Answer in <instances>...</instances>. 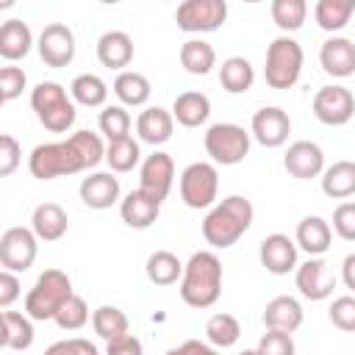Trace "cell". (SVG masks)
<instances>
[{
	"instance_id": "6da1fadb",
	"label": "cell",
	"mask_w": 355,
	"mask_h": 355,
	"mask_svg": "<svg viewBox=\"0 0 355 355\" xmlns=\"http://www.w3.org/2000/svg\"><path fill=\"white\" fill-rule=\"evenodd\" d=\"M100 161H105V144L100 133L78 130L64 141H47L33 147L28 155V169L39 180H53L94 169Z\"/></svg>"
},
{
	"instance_id": "e0dca14e",
	"label": "cell",
	"mask_w": 355,
	"mask_h": 355,
	"mask_svg": "<svg viewBox=\"0 0 355 355\" xmlns=\"http://www.w3.org/2000/svg\"><path fill=\"white\" fill-rule=\"evenodd\" d=\"M258 258L272 275H288L297 269V241H291L286 233H272L261 241Z\"/></svg>"
},
{
	"instance_id": "f6af8a7d",
	"label": "cell",
	"mask_w": 355,
	"mask_h": 355,
	"mask_svg": "<svg viewBox=\"0 0 355 355\" xmlns=\"http://www.w3.org/2000/svg\"><path fill=\"white\" fill-rule=\"evenodd\" d=\"M19 161H22V147H19V141H17L11 133H3V136H0V178L14 175L17 166H19Z\"/></svg>"
},
{
	"instance_id": "4316f807",
	"label": "cell",
	"mask_w": 355,
	"mask_h": 355,
	"mask_svg": "<svg viewBox=\"0 0 355 355\" xmlns=\"http://www.w3.org/2000/svg\"><path fill=\"white\" fill-rule=\"evenodd\" d=\"M33 47V33L28 22L22 19H6L0 28V55L6 61H19L31 53Z\"/></svg>"
},
{
	"instance_id": "d4e9b609",
	"label": "cell",
	"mask_w": 355,
	"mask_h": 355,
	"mask_svg": "<svg viewBox=\"0 0 355 355\" xmlns=\"http://www.w3.org/2000/svg\"><path fill=\"white\" fill-rule=\"evenodd\" d=\"M263 324H266V330L294 333V330H300V324H302V305H300L294 297H288V294L275 297V300H269L266 308H263Z\"/></svg>"
},
{
	"instance_id": "816d5d0a",
	"label": "cell",
	"mask_w": 355,
	"mask_h": 355,
	"mask_svg": "<svg viewBox=\"0 0 355 355\" xmlns=\"http://www.w3.org/2000/svg\"><path fill=\"white\" fill-rule=\"evenodd\" d=\"M69 349H72V355H100L97 347H94L89 338H80V336L69 338Z\"/></svg>"
},
{
	"instance_id": "ab89813d",
	"label": "cell",
	"mask_w": 355,
	"mask_h": 355,
	"mask_svg": "<svg viewBox=\"0 0 355 355\" xmlns=\"http://www.w3.org/2000/svg\"><path fill=\"white\" fill-rule=\"evenodd\" d=\"M97 128L108 141H119L130 136V114L125 105H105L97 116Z\"/></svg>"
},
{
	"instance_id": "c3c4849f",
	"label": "cell",
	"mask_w": 355,
	"mask_h": 355,
	"mask_svg": "<svg viewBox=\"0 0 355 355\" xmlns=\"http://www.w3.org/2000/svg\"><path fill=\"white\" fill-rule=\"evenodd\" d=\"M22 286H19V277H17V272H8V269H3L0 272V308H11L14 305V300L22 294L19 291Z\"/></svg>"
},
{
	"instance_id": "60d3db41",
	"label": "cell",
	"mask_w": 355,
	"mask_h": 355,
	"mask_svg": "<svg viewBox=\"0 0 355 355\" xmlns=\"http://www.w3.org/2000/svg\"><path fill=\"white\" fill-rule=\"evenodd\" d=\"M61 330H80L86 322H89V305H86V300L83 297H69L64 305H61V311L55 313V319H53Z\"/></svg>"
},
{
	"instance_id": "5bb4252c",
	"label": "cell",
	"mask_w": 355,
	"mask_h": 355,
	"mask_svg": "<svg viewBox=\"0 0 355 355\" xmlns=\"http://www.w3.org/2000/svg\"><path fill=\"white\" fill-rule=\"evenodd\" d=\"M294 280H297L300 294L313 302L327 300L336 288V272L330 269V263L324 258H308L305 263H300Z\"/></svg>"
},
{
	"instance_id": "7bdbcfd3",
	"label": "cell",
	"mask_w": 355,
	"mask_h": 355,
	"mask_svg": "<svg viewBox=\"0 0 355 355\" xmlns=\"http://www.w3.org/2000/svg\"><path fill=\"white\" fill-rule=\"evenodd\" d=\"M255 349H258V355H294V338H291V333L266 330Z\"/></svg>"
},
{
	"instance_id": "4fadbf2b",
	"label": "cell",
	"mask_w": 355,
	"mask_h": 355,
	"mask_svg": "<svg viewBox=\"0 0 355 355\" xmlns=\"http://www.w3.org/2000/svg\"><path fill=\"white\" fill-rule=\"evenodd\" d=\"M172 183H175V161L169 153H153L141 161V169H139V189L144 194H150L155 202H164L172 191Z\"/></svg>"
},
{
	"instance_id": "d6a6232c",
	"label": "cell",
	"mask_w": 355,
	"mask_h": 355,
	"mask_svg": "<svg viewBox=\"0 0 355 355\" xmlns=\"http://www.w3.org/2000/svg\"><path fill=\"white\" fill-rule=\"evenodd\" d=\"M33 344V324L28 313L3 311V347L6 349H28Z\"/></svg>"
},
{
	"instance_id": "1f68e13d",
	"label": "cell",
	"mask_w": 355,
	"mask_h": 355,
	"mask_svg": "<svg viewBox=\"0 0 355 355\" xmlns=\"http://www.w3.org/2000/svg\"><path fill=\"white\" fill-rule=\"evenodd\" d=\"M180 67L189 75H208L216 67V50L202 39H189L180 44Z\"/></svg>"
},
{
	"instance_id": "5b68a950",
	"label": "cell",
	"mask_w": 355,
	"mask_h": 355,
	"mask_svg": "<svg viewBox=\"0 0 355 355\" xmlns=\"http://www.w3.org/2000/svg\"><path fill=\"white\" fill-rule=\"evenodd\" d=\"M31 108L50 133H67L78 116L75 103L67 97V89L55 80H42L31 89Z\"/></svg>"
},
{
	"instance_id": "f907efd6",
	"label": "cell",
	"mask_w": 355,
	"mask_h": 355,
	"mask_svg": "<svg viewBox=\"0 0 355 355\" xmlns=\"http://www.w3.org/2000/svg\"><path fill=\"white\" fill-rule=\"evenodd\" d=\"M341 280L347 288L355 291V252H349L344 261H341Z\"/></svg>"
},
{
	"instance_id": "7a4b0ae2",
	"label": "cell",
	"mask_w": 355,
	"mask_h": 355,
	"mask_svg": "<svg viewBox=\"0 0 355 355\" xmlns=\"http://www.w3.org/2000/svg\"><path fill=\"white\" fill-rule=\"evenodd\" d=\"M252 216H255L252 202L247 197H241V194H230V197H225L222 202H216L205 214L202 239L216 250H227L250 230Z\"/></svg>"
},
{
	"instance_id": "bcb514c9",
	"label": "cell",
	"mask_w": 355,
	"mask_h": 355,
	"mask_svg": "<svg viewBox=\"0 0 355 355\" xmlns=\"http://www.w3.org/2000/svg\"><path fill=\"white\" fill-rule=\"evenodd\" d=\"M333 230L344 241H355V202H341L333 211Z\"/></svg>"
},
{
	"instance_id": "484cf974",
	"label": "cell",
	"mask_w": 355,
	"mask_h": 355,
	"mask_svg": "<svg viewBox=\"0 0 355 355\" xmlns=\"http://www.w3.org/2000/svg\"><path fill=\"white\" fill-rule=\"evenodd\" d=\"M172 116L183 128H200L211 116V100L202 92H183L172 103Z\"/></svg>"
},
{
	"instance_id": "ee69618b",
	"label": "cell",
	"mask_w": 355,
	"mask_h": 355,
	"mask_svg": "<svg viewBox=\"0 0 355 355\" xmlns=\"http://www.w3.org/2000/svg\"><path fill=\"white\" fill-rule=\"evenodd\" d=\"M327 316L338 330L355 333V297H336Z\"/></svg>"
},
{
	"instance_id": "83f0119b",
	"label": "cell",
	"mask_w": 355,
	"mask_h": 355,
	"mask_svg": "<svg viewBox=\"0 0 355 355\" xmlns=\"http://www.w3.org/2000/svg\"><path fill=\"white\" fill-rule=\"evenodd\" d=\"M322 191L333 200H347L355 194V161H336L322 172Z\"/></svg>"
},
{
	"instance_id": "2e32d148",
	"label": "cell",
	"mask_w": 355,
	"mask_h": 355,
	"mask_svg": "<svg viewBox=\"0 0 355 355\" xmlns=\"http://www.w3.org/2000/svg\"><path fill=\"white\" fill-rule=\"evenodd\" d=\"M283 166L291 178L297 180H311V178H319L324 172V153L316 141H308V139H300L294 144H288L286 155H283Z\"/></svg>"
},
{
	"instance_id": "3957f363",
	"label": "cell",
	"mask_w": 355,
	"mask_h": 355,
	"mask_svg": "<svg viewBox=\"0 0 355 355\" xmlns=\"http://www.w3.org/2000/svg\"><path fill=\"white\" fill-rule=\"evenodd\" d=\"M178 291L189 308H211L222 294V261L211 250L194 252L183 266Z\"/></svg>"
},
{
	"instance_id": "603a6c76",
	"label": "cell",
	"mask_w": 355,
	"mask_h": 355,
	"mask_svg": "<svg viewBox=\"0 0 355 355\" xmlns=\"http://www.w3.org/2000/svg\"><path fill=\"white\" fill-rule=\"evenodd\" d=\"M69 227V216L58 202H42L33 208L31 216V230L36 233L39 241H58Z\"/></svg>"
},
{
	"instance_id": "d590c367",
	"label": "cell",
	"mask_w": 355,
	"mask_h": 355,
	"mask_svg": "<svg viewBox=\"0 0 355 355\" xmlns=\"http://www.w3.org/2000/svg\"><path fill=\"white\" fill-rule=\"evenodd\" d=\"M92 327L105 341L130 333V322H128L125 311H119L116 305H100V308H94L92 311Z\"/></svg>"
},
{
	"instance_id": "30bf717a",
	"label": "cell",
	"mask_w": 355,
	"mask_h": 355,
	"mask_svg": "<svg viewBox=\"0 0 355 355\" xmlns=\"http://www.w3.org/2000/svg\"><path fill=\"white\" fill-rule=\"evenodd\" d=\"M31 227H8L0 236V263L8 272H28L36 261L39 244Z\"/></svg>"
},
{
	"instance_id": "7dc6e473",
	"label": "cell",
	"mask_w": 355,
	"mask_h": 355,
	"mask_svg": "<svg viewBox=\"0 0 355 355\" xmlns=\"http://www.w3.org/2000/svg\"><path fill=\"white\" fill-rule=\"evenodd\" d=\"M105 355H144V347L133 333H125L119 338L105 341Z\"/></svg>"
},
{
	"instance_id": "f546056e",
	"label": "cell",
	"mask_w": 355,
	"mask_h": 355,
	"mask_svg": "<svg viewBox=\"0 0 355 355\" xmlns=\"http://www.w3.org/2000/svg\"><path fill=\"white\" fill-rule=\"evenodd\" d=\"M114 94L119 97L122 105H144L153 94V86L150 80L141 75V72H133V69H125L114 78Z\"/></svg>"
},
{
	"instance_id": "e575fe53",
	"label": "cell",
	"mask_w": 355,
	"mask_h": 355,
	"mask_svg": "<svg viewBox=\"0 0 355 355\" xmlns=\"http://www.w3.org/2000/svg\"><path fill=\"white\" fill-rule=\"evenodd\" d=\"M69 94L78 105H86V108H100L105 100H108V86L100 75H92V72H83L78 75L72 83H69Z\"/></svg>"
},
{
	"instance_id": "8992f818",
	"label": "cell",
	"mask_w": 355,
	"mask_h": 355,
	"mask_svg": "<svg viewBox=\"0 0 355 355\" xmlns=\"http://www.w3.org/2000/svg\"><path fill=\"white\" fill-rule=\"evenodd\" d=\"M305 53L297 39L291 36H277L266 47V61H263V80L269 89H291L300 80Z\"/></svg>"
},
{
	"instance_id": "52a82bcc",
	"label": "cell",
	"mask_w": 355,
	"mask_h": 355,
	"mask_svg": "<svg viewBox=\"0 0 355 355\" xmlns=\"http://www.w3.org/2000/svg\"><path fill=\"white\" fill-rule=\"evenodd\" d=\"M205 153L211 155L214 164H222V166H233V164H241L250 153V133L241 128V125H233V122H216L205 130Z\"/></svg>"
},
{
	"instance_id": "74e56055",
	"label": "cell",
	"mask_w": 355,
	"mask_h": 355,
	"mask_svg": "<svg viewBox=\"0 0 355 355\" xmlns=\"http://www.w3.org/2000/svg\"><path fill=\"white\" fill-rule=\"evenodd\" d=\"M305 17H308V3L305 0H272V19L286 36L300 31Z\"/></svg>"
},
{
	"instance_id": "ffe728a7",
	"label": "cell",
	"mask_w": 355,
	"mask_h": 355,
	"mask_svg": "<svg viewBox=\"0 0 355 355\" xmlns=\"http://www.w3.org/2000/svg\"><path fill=\"white\" fill-rule=\"evenodd\" d=\"M161 214V202H155L150 194H144L141 189H133L122 202H119V216L128 227L133 230H147Z\"/></svg>"
},
{
	"instance_id": "8fae6325",
	"label": "cell",
	"mask_w": 355,
	"mask_h": 355,
	"mask_svg": "<svg viewBox=\"0 0 355 355\" xmlns=\"http://www.w3.org/2000/svg\"><path fill=\"white\" fill-rule=\"evenodd\" d=\"M355 114V94L347 86H322L313 94V116L322 125H347Z\"/></svg>"
},
{
	"instance_id": "277c9868",
	"label": "cell",
	"mask_w": 355,
	"mask_h": 355,
	"mask_svg": "<svg viewBox=\"0 0 355 355\" xmlns=\"http://www.w3.org/2000/svg\"><path fill=\"white\" fill-rule=\"evenodd\" d=\"M75 297L72 291V280L67 272L61 269H44L33 288L28 291L25 297V313L33 319V322H47V319H55V313L61 311V305Z\"/></svg>"
},
{
	"instance_id": "f1b7e54d",
	"label": "cell",
	"mask_w": 355,
	"mask_h": 355,
	"mask_svg": "<svg viewBox=\"0 0 355 355\" xmlns=\"http://www.w3.org/2000/svg\"><path fill=\"white\" fill-rule=\"evenodd\" d=\"M255 80V69L244 55H230L219 67V83L227 94H244Z\"/></svg>"
},
{
	"instance_id": "836d02e7",
	"label": "cell",
	"mask_w": 355,
	"mask_h": 355,
	"mask_svg": "<svg viewBox=\"0 0 355 355\" xmlns=\"http://www.w3.org/2000/svg\"><path fill=\"white\" fill-rule=\"evenodd\" d=\"M352 14H355V0H319L313 6V19L327 33L341 31Z\"/></svg>"
},
{
	"instance_id": "7c38bea8",
	"label": "cell",
	"mask_w": 355,
	"mask_h": 355,
	"mask_svg": "<svg viewBox=\"0 0 355 355\" xmlns=\"http://www.w3.org/2000/svg\"><path fill=\"white\" fill-rule=\"evenodd\" d=\"M36 50H39V58L47 67H53V69L69 67L72 58H75V33H72V28L64 25V22L44 25V31L39 33Z\"/></svg>"
},
{
	"instance_id": "cb8c5ba5",
	"label": "cell",
	"mask_w": 355,
	"mask_h": 355,
	"mask_svg": "<svg viewBox=\"0 0 355 355\" xmlns=\"http://www.w3.org/2000/svg\"><path fill=\"white\" fill-rule=\"evenodd\" d=\"M294 241H297V247L305 250L311 258H322V255L330 250V241H333L330 222H324L322 216H305V219L297 225Z\"/></svg>"
},
{
	"instance_id": "f5cc1de1",
	"label": "cell",
	"mask_w": 355,
	"mask_h": 355,
	"mask_svg": "<svg viewBox=\"0 0 355 355\" xmlns=\"http://www.w3.org/2000/svg\"><path fill=\"white\" fill-rule=\"evenodd\" d=\"M44 355H72V349H69V338H67V341H55V344H50V347L44 349Z\"/></svg>"
},
{
	"instance_id": "b9f144b4",
	"label": "cell",
	"mask_w": 355,
	"mask_h": 355,
	"mask_svg": "<svg viewBox=\"0 0 355 355\" xmlns=\"http://www.w3.org/2000/svg\"><path fill=\"white\" fill-rule=\"evenodd\" d=\"M25 86H28V75L19 67H11L8 64V67L0 69V97H3V103L17 100L25 92Z\"/></svg>"
},
{
	"instance_id": "9a60e30c",
	"label": "cell",
	"mask_w": 355,
	"mask_h": 355,
	"mask_svg": "<svg viewBox=\"0 0 355 355\" xmlns=\"http://www.w3.org/2000/svg\"><path fill=\"white\" fill-rule=\"evenodd\" d=\"M252 136L258 144L263 147H280L288 141V133H291V116L277 108V105H263L252 114V125H250Z\"/></svg>"
},
{
	"instance_id": "ac0fdd59",
	"label": "cell",
	"mask_w": 355,
	"mask_h": 355,
	"mask_svg": "<svg viewBox=\"0 0 355 355\" xmlns=\"http://www.w3.org/2000/svg\"><path fill=\"white\" fill-rule=\"evenodd\" d=\"M319 64L333 78L355 75V42L347 36H333L319 50Z\"/></svg>"
},
{
	"instance_id": "681fc988",
	"label": "cell",
	"mask_w": 355,
	"mask_h": 355,
	"mask_svg": "<svg viewBox=\"0 0 355 355\" xmlns=\"http://www.w3.org/2000/svg\"><path fill=\"white\" fill-rule=\"evenodd\" d=\"M164 355H219V352H216V347H211V344H202V341H197V338H189V341H183L180 347L166 349Z\"/></svg>"
},
{
	"instance_id": "8d00e7d4",
	"label": "cell",
	"mask_w": 355,
	"mask_h": 355,
	"mask_svg": "<svg viewBox=\"0 0 355 355\" xmlns=\"http://www.w3.org/2000/svg\"><path fill=\"white\" fill-rule=\"evenodd\" d=\"M205 336L211 341V347L216 349H227L241 338V324L233 313H214L205 322Z\"/></svg>"
},
{
	"instance_id": "9c48e42d",
	"label": "cell",
	"mask_w": 355,
	"mask_h": 355,
	"mask_svg": "<svg viewBox=\"0 0 355 355\" xmlns=\"http://www.w3.org/2000/svg\"><path fill=\"white\" fill-rule=\"evenodd\" d=\"M227 19V3L225 0H186L175 11V22L186 33H208L222 28Z\"/></svg>"
},
{
	"instance_id": "4dcf8cb0",
	"label": "cell",
	"mask_w": 355,
	"mask_h": 355,
	"mask_svg": "<svg viewBox=\"0 0 355 355\" xmlns=\"http://www.w3.org/2000/svg\"><path fill=\"white\" fill-rule=\"evenodd\" d=\"M183 266H186V263H180V258H178L175 252H169V250H155V252L147 258L144 272H147V280H150V283H155V286H172V283H178V280L183 277Z\"/></svg>"
},
{
	"instance_id": "db71d44e",
	"label": "cell",
	"mask_w": 355,
	"mask_h": 355,
	"mask_svg": "<svg viewBox=\"0 0 355 355\" xmlns=\"http://www.w3.org/2000/svg\"><path fill=\"white\" fill-rule=\"evenodd\" d=\"M239 355H258V349H244V352H239Z\"/></svg>"
},
{
	"instance_id": "ba28073f",
	"label": "cell",
	"mask_w": 355,
	"mask_h": 355,
	"mask_svg": "<svg viewBox=\"0 0 355 355\" xmlns=\"http://www.w3.org/2000/svg\"><path fill=\"white\" fill-rule=\"evenodd\" d=\"M216 191H219V172L214 164L208 161H194L180 172V200L200 211V208H211L216 202Z\"/></svg>"
},
{
	"instance_id": "f35d334b",
	"label": "cell",
	"mask_w": 355,
	"mask_h": 355,
	"mask_svg": "<svg viewBox=\"0 0 355 355\" xmlns=\"http://www.w3.org/2000/svg\"><path fill=\"white\" fill-rule=\"evenodd\" d=\"M139 158H141V150H139V141L133 136L105 144V164L114 172H130L139 164Z\"/></svg>"
},
{
	"instance_id": "44dd1931",
	"label": "cell",
	"mask_w": 355,
	"mask_h": 355,
	"mask_svg": "<svg viewBox=\"0 0 355 355\" xmlns=\"http://www.w3.org/2000/svg\"><path fill=\"white\" fill-rule=\"evenodd\" d=\"M97 61L108 69L125 72V67L133 61V39L125 31H105L97 39Z\"/></svg>"
},
{
	"instance_id": "7402d4cb",
	"label": "cell",
	"mask_w": 355,
	"mask_h": 355,
	"mask_svg": "<svg viewBox=\"0 0 355 355\" xmlns=\"http://www.w3.org/2000/svg\"><path fill=\"white\" fill-rule=\"evenodd\" d=\"M172 130H175V116H172V111L158 108V105L144 108V111L139 114V119H136V133H139V139H141L144 144H153V147L166 144V141L172 139Z\"/></svg>"
},
{
	"instance_id": "d6986e66",
	"label": "cell",
	"mask_w": 355,
	"mask_h": 355,
	"mask_svg": "<svg viewBox=\"0 0 355 355\" xmlns=\"http://www.w3.org/2000/svg\"><path fill=\"white\" fill-rule=\"evenodd\" d=\"M78 191H80V200L89 208L103 211V208H111L119 200V180L111 172H92L89 178L80 180Z\"/></svg>"
}]
</instances>
